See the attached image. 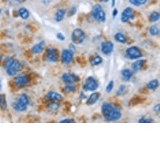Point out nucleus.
<instances>
[{
	"label": "nucleus",
	"mask_w": 160,
	"mask_h": 160,
	"mask_svg": "<svg viewBox=\"0 0 160 160\" xmlns=\"http://www.w3.org/2000/svg\"><path fill=\"white\" fill-rule=\"evenodd\" d=\"M153 111L155 112H159L160 111V104H158L155 105L154 107H153Z\"/></svg>",
	"instance_id": "38"
},
{
	"label": "nucleus",
	"mask_w": 160,
	"mask_h": 160,
	"mask_svg": "<svg viewBox=\"0 0 160 160\" xmlns=\"http://www.w3.org/2000/svg\"><path fill=\"white\" fill-rule=\"evenodd\" d=\"M142 99H140L138 97L137 98H133V99H131V101H129V105L131 106V105H135L137 104H139L141 102H142Z\"/></svg>",
	"instance_id": "31"
},
{
	"label": "nucleus",
	"mask_w": 160,
	"mask_h": 160,
	"mask_svg": "<svg viewBox=\"0 0 160 160\" xmlns=\"http://www.w3.org/2000/svg\"><path fill=\"white\" fill-rule=\"evenodd\" d=\"M134 14L133 9L131 7H127L122 12L121 17V20L123 23H127L130 20H133L134 18Z\"/></svg>",
	"instance_id": "11"
},
{
	"label": "nucleus",
	"mask_w": 160,
	"mask_h": 160,
	"mask_svg": "<svg viewBox=\"0 0 160 160\" xmlns=\"http://www.w3.org/2000/svg\"><path fill=\"white\" fill-rule=\"evenodd\" d=\"M126 89V85H124V84L121 85L119 87V88H118V89H117L116 95L117 96H121L123 94V93L124 92V91H125Z\"/></svg>",
	"instance_id": "28"
},
{
	"label": "nucleus",
	"mask_w": 160,
	"mask_h": 160,
	"mask_svg": "<svg viewBox=\"0 0 160 160\" xmlns=\"http://www.w3.org/2000/svg\"><path fill=\"white\" fill-rule=\"evenodd\" d=\"M7 106L6 95L4 94H0V109L2 111H5L7 109Z\"/></svg>",
	"instance_id": "23"
},
{
	"label": "nucleus",
	"mask_w": 160,
	"mask_h": 160,
	"mask_svg": "<svg viewBox=\"0 0 160 160\" xmlns=\"http://www.w3.org/2000/svg\"><path fill=\"white\" fill-rule=\"evenodd\" d=\"M80 98L82 99H85L87 98V97H86V95L83 93V92H82V93L81 94V97H80Z\"/></svg>",
	"instance_id": "40"
},
{
	"label": "nucleus",
	"mask_w": 160,
	"mask_h": 160,
	"mask_svg": "<svg viewBox=\"0 0 160 160\" xmlns=\"http://www.w3.org/2000/svg\"><path fill=\"white\" fill-rule=\"evenodd\" d=\"M15 1H16L18 3H23L25 0H15Z\"/></svg>",
	"instance_id": "42"
},
{
	"label": "nucleus",
	"mask_w": 160,
	"mask_h": 160,
	"mask_svg": "<svg viewBox=\"0 0 160 160\" xmlns=\"http://www.w3.org/2000/svg\"><path fill=\"white\" fill-rule=\"evenodd\" d=\"M149 34L151 35V36H157L159 33V29L156 25H152V26L149 28Z\"/></svg>",
	"instance_id": "25"
},
{
	"label": "nucleus",
	"mask_w": 160,
	"mask_h": 160,
	"mask_svg": "<svg viewBox=\"0 0 160 160\" xmlns=\"http://www.w3.org/2000/svg\"><path fill=\"white\" fill-rule=\"evenodd\" d=\"M65 13H66V11L65 9L62 8L59 9L55 13V20L57 22H61L63 20Z\"/></svg>",
	"instance_id": "18"
},
{
	"label": "nucleus",
	"mask_w": 160,
	"mask_h": 160,
	"mask_svg": "<svg viewBox=\"0 0 160 160\" xmlns=\"http://www.w3.org/2000/svg\"><path fill=\"white\" fill-rule=\"evenodd\" d=\"M126 57L129 60H136L143 57L141 51L136 46H132L126 50Z\"/></svg>",
	"instance_id": "7"
},
{
	"label": "nucleus",
	"mask_w": 160,
	"mask_h": 160,
	"mask_svg": "<svg viewBox=\"0 0 160 160\" xmlns=\"http://www.w3.org/2000/svg\"><path fill=\"white\" fill-rule=\"evenodd\" d=\"M13 82L16 87L23 88L30 84V77L28 75H19L15 77Z\"/></svg>",
	"instance_id": "9"
},
{
	"label": "nucleus",
	"mask_w": 160,
	"mask_h": 160,
	"mask_svg": "<svg viewBox=\"0 0 160 160\" xmlns=\"http://www.w3.org/2000/svg\"><path fill=\"white\" fill-rule=\"evenodd\" d=\"M121 75H122V78L124 81H129L132 78L133 72L129 69H125L121 72Z\"/></svg>",
	"instance_id": "20"
},
{
	"label": "nucleus",
	"mask_w": 160,
	"mask_h": 160,
	"mask_svg": "<svg viewBox=\"0 0 160 160\" xmlns=\"http://www.w3.org/2000/svg\"><path fill=\"white\" fill-rule=\"evenodd\" d=\"M45 41L43 40L41 41L39 43L34 45L31 49V52L34 54H40L43 52L45 48Z\"/></svg>",
	"instance_id": "14"
},
{
	"label": "nucleus",
	"mask_w": 160,
	"mask_h": 160,
	"mask_svg": "<svg viewBox=\"0 0 160 160\" xmlns=\"http://www.w3.org/2000/svg\"><path fill=\"white\" fill-rule=\"evenodd\" d=\"M85 34L84 31L81 28H75L72 31L71 39L74 45H81L84 42L85 39Z\"/></svg>",
	"instance_id": "5"
},
{
	"label": "nucleus",
	"mask_w": 160,
	"mask_h": 160,
	"mask_svg": "<svg viewBox=\"0 0 160 160\" xmlns=\"http://www.w3.org/2000/svg\"><path fill=\"white\" fill-rule=\"evenodd\" d=\"M5 69L6 73L9 76H15L18 72L23 69V65L18 60L13 59L11 63Z\"/></svg>",
	"instance_id": "3"
},
{
	"label": "nucleus",
	"mask_w": 160,
	"mask_h": 160,
	"mask_svg": "<svg viewBox=\"0 0 160 160\" xmlns=\"http://www.w3.org/2000/svg\"><path fill=\"white\" fill-rule=\"evenodd\" d=\"M1 59H2V54L0 53V60H1Z\"/></svg>",
	"instance_id": "44"
},
{
	"label": "nucleus",
	"mask_w": 160,
	"mask_h": 160,
	"mask_svg": "<svg viewBox=\"0 0 160 160\" xmlns=\"http://www.w3.org/2000/svg\"><path fill=\"white\" fill-rule=\"evenodd\" d=\"M103 62V59L99 55L95 56L91 60V64L92 66H97L101 64Z\"/></svg>",
	"instance_id": "24"
},
{
	"label": "nucleus",
	"mask_w": 160,
	"mask_h": 160,
	"mask_svg": "<svg viewBox=\"0 0 160 160\" xmlns=\"http://www.w3.org/2000/svg\"><path fill=\"white\" fill-rule=\"evenodd\" d=\"M73 55V53L69 49L63 50L61 53L62 62L65 65H69L72 61Z\"/></svg>",
	"instance_id": "13"
},
{
	"label": "nucleus",
	"mask_w": 160,
	"mask_h": 160,
	"mask_svg": "<svg viewBox=\"0 0 160 160\" xmlns=\"http://www.w3.org/2000/svg\"><path fill=\"white\" fill-rule=\"evenodd\" d=\"M111 2H112V6H115V5H116V0H112L111 1Z\"/></svg>",
	"instance_id": "41"
},
{
	"label": "nucleus",
	"mask_w": 160,
	"mask_h": 160,
	"mask_svg": "<svg viewBox=\"0 0 160 160\" xmlns=\"http://www.w3.org/2000/svg\"><path fill=\"white\" fill-rule=\"evenodd\" d=\"M100 1H102V2H104V3H107L109 1V0H100Z\"/></svg>",
	"instance_id": "43"
},
{
	"label": "nucleus",
	"mask_w": 160,
	"mask_h": 160,
	"mask_svg": "<svg viewBox=\"0 0 160 160\" xmlns=\"http://www.w3.org/2000/svg\"><path fill=\"white\" fill-rule=\"evenodd\" d=\"M92 15L95 20L98 21L104 22L106 20L105 13L102 6L99 4H96L92 7Z\"/></svg>",
	"instance_id": "4"
},
{
	"label": "nucleus",
	"mask_w": 160,
	"mask_h": 160,
	"mask_svg": "<svg viewBox=\"0 0 160 160\" xmlns=\"http://www.w3.org/2000/svg\"><path fill=\"white\" fill-rule=\"evenodd\" d=\"M146 62V60L141 59V60H138L137 61L134 62L132 64V68L134 70V71H139L141 69L143 68V67L145 65V64Z\"/></svg>",
	"instance_id": "17"
},
{
	"label": "nucleus",
	"mask_w": 160,
	"mask_h": 160,
	"mask_svg": "<svg viewBox=\"0 0 160 160\" xmlns=\"http://www.w3.org/2000/svg\"><path fill=\"white\" fill-rule=\"evenodd\" d=\"M47 97L49 99L50 101H60L62 100V95L58 93L57 92L54 91H49L47 94Z\"/></svg>",
	"instance_id": "15"
},
{
	"label": "nucleus",
	"mask_w": 160,
	"mask_h": 160,
	"mask_svg": "<svg viewBox=\"0 0 160 160\" xmlns=\"http://www.w3.org/2000/svg\"><path fill=\"white\" fill-rule=\"evenodd\" d=\"M47 61L50 62H57L59 60V50L55 48L51 47L47 50L45 56Z\"/></svg>",
	"instance_id": "8"
},
{
	"label": "nucleus",
	"mask_w": 160,
	"mask_h": 160,
	"mask_svg": "<svg viewBox=\"0 0 160 160\" xmlns=\"http://www.w3.org/2000/svg\"><path fill=\"white\" fill-rule=\"evenodd\" d=\"M101 52L105 55H109L113 53L114 45L111 41H103L101 43Z\"/></svg>",
	"instance_id": "12"
},
{
	"label": "nucleus",
	"mask_w": 160,
	"mask_h": 160,
	"mask_svg": "<svg viewBox=\"0 0 160 160\" xmlns=\"http://www.w3.org/2000/svg\"><path fill=\"white\" fill-rule=\"evenodd\" d=\"M60 107V104L56 102H52L49 104V107L52 111H56Z\"/></svg>",
	"instance_id": "30"
},
{
	"label": "nucleus",
	"mask_w": 160,
	"mask_h": 160,
	"mask_svg": "<svg viewBox=\"0 0 160 160\" xmlns=\"http://www.w3.org/2000/svg\"><path fill=\"white\" fill-rule=\"evenodd\" d=\"M29 103L30 101L28 95L25 93H23L19 97L17 102L13 104V107L17 111L23 112L27 109V106Z\"/></svg>",
	"instance_id": "2"
},
{
	"label": "nucleus",
	"mask_w": 160,
	"mask_h": 160,
	"mask_svg": "<svg viewBox=\"0 0 160 160\" xmlns=\"http://www.w3.org/2000/svg\"><path fill=\"white\" fill-rule=\"evenodd\" d=\"M57 39L59 40L60 41H62L65 40V35H64L62 33H61V32H59V33L57 34Z\"/></svg>",
	"instance_id": "35"
},
{
	"label": "nucleus",
	"mask_w": 160,
	"mask_h": 160,
	"mask_svg": "<svg viewBox=\"0 0 160 160\" xmlns=\"http://www.w3.org/2000/svg\"><path fill=\"white\" fill-rule=\"evenodd\" d=\"M118 15V10H117V9L116 8H115L114 9V10L113 11V17L115 18L116 17H117V15Z\"/></svg>",
	"instance_id": "39"
},
{
	"label": "nucleus",
	"mask_w": 160,
	"mask_h": 160,
	"mask_svg": "<svg viewBox=\"0 0 160 160\" xmlns=\"http://www.w3.org/2000/svg\"><path fill=\"white\" fill-rule=\"evenodd\" d=\"M64 91H65L67 93H70V92H74L76 91V87L75 85H66L65 88H64Z\"/></svg>",
	"instance_id": "29"
},
{
	"label": "nucleus",
	"mask_w": 160,
	"mask_h": 160,
	"mask_svg": "<svg viewBox=\"0 0 160 160\" xmlns=\"http://www.w3.org/2000/svg\"><path fill=\"white\" fill-rule=\"evenodd\" d=\"M159 87V81L157 79H153L150 81L146 85V87L149 90L155 91Z\"/></svg>",
	"instance_id": "19"
},
{
	"label": "nucleus",
	"mask_w": 160,
	"mask_h": 160,
	"mask_svg": "<svg viewBox=\"0 0 160 160\" xmlns=\"http://www.w3.org/2000/svg\"><path fill=\"white\" fill-rule=\"evenodd\" d=\"M148 0H129V3L131 5L135 6H139L145 5Z\"/></svg>",
	"instance_id": "26"
},
{
	"label": "nucleus",
	"mask_w": 160,
	"mask_h": 160,
	"mask_svg": "<svg viewBox=\"0 0 160 160\" xmlns=\"http://www.w3.org/2000/svg\"><path fill=\"white\" fill-rule=\"evenodd\" d=\"M153 122V119L151 118H146L145 117H142L138 121L139 123H151Z\"/></svg>",
	"instance_id": "33"
},
{
	"label": "nucleus",
	"mask_w": 160,
	"mask_h": 160,
	"mask_svg": "<svg viewBox=\"0 0 160 160\" xmlns=\"http://www.w3.org/2000/svg\"><path fill=\"white\" fill-rule=\"evenodd\" d=\"M18 15L20 16L21 18L23 20H27L30 17V12L27 8H21L18 9Z\"/></svg>",
	"instance_id": "21"
},
{
	"label": "nucleus",
	"mask_w": 160,
	"mask_h": 160,
	"mask_svg": "<svg viewBox=\"0 0 160 160\" xmlns=\"http://www.w3.org/2000/svg\"><path fill=\"white\" fill-rule=\"evenodd\" d=\"M76 11H77L76 8L74 7V6H73V7H72L71 8H70V9L69 15V16H72V15H73L75 13Z\"/></svg>",
	"instance_id": "37"
},
{
	"label": "nucleus",
	"mask_w": 160,
	"mask_h": 160,
	"mask_svg": "<svg viewBox=\"0 0 160 160\" xmlns=\"http://www.w3.org/2000/svg\"><path fill=\"white\" fill-rule=\"evenodd\" d=\"M62 79L63 82L66 84H73V83L78 82L80 81V77L73 73L65 72L63 73L62 76Z\"/></svg>",
	"instance_id": "10"
},
{
	"label": "nucleus",
	"mask_w": 160,
	"mask_h": 160,
	"mask_svg": "<svg viewBox=\"0 0 160 160\" xmlns=\"http://www.w3.org/2000/svg\"><path fill=\"white\" fill-rule=\"evenodd\" d=\"M114 39L116 40L117 42L124 44L127 42L126 37H125L123 33H121V32H117L114 35Z\"/></svg>",
	"instance_id": "22"
},
{
	"label": "nucleus",
	"mask_w": 160,
	"mask_h": 160,
	"mask_svg": "<svg viewBox=\"0 0 160 160\" xmlns=\"http://www.w3.org/2000/svg\"><path fill=\"white\" fill-rule=\"evenodd\" d=\"M98 88L99 83L93 76H89L83 85V89L85 91H95Z\"/></svg>",
	"instance_id": "6"
},
{
	"label": "nucleus",
	"mask_w": 160,
	"mask_h": 160,
	"mask_svg": "<svg viewBox=\"0 0 160 160\" xmlns=\"http://www.w3.org/2000/svg\"><path fill=\"white\" fill-rule=\"evenodd\" d=\"M101 111L102 115L108 121H116L122 117V112L116 104L105 102L102 105Z\"/></svg>",
	"instance_id": "1"
},
{
	"label": "nucleus",
	"mask_w": 160,
	"mask_h": 160,
	"mask_svg": "<svg viewBox=\"0 0 160 160\" xmlns=\"http://www.w3.org/2000/svg\"><path fill=\"white\" fill-rule=\"evenodd\" d=\"M1 11H2V9H1V8H0V13H1Z\"/></svg>",
	"instance_id": "45"
},
{
	"label": "nucleus",
	"mask_w": 160,
	"mask_h": 160,
	"mask_svg": "<svg viewBox=\"0 0 160 160\" xmlns=\"http://www.w3.org/2000/svg\"><path fill=\"white\" fill-rule=\"evenodd\" d=\"M159 17H160V15L158 11H153L151 15H150L149 17V19L150 21L151 22H156L158 21L159 20Z\"/></svg>",
	"instance_id": "27"
},
{
	"label": "nucleus",
	"mask_w": 160,
	"mask_h": 160,
	"mask_svg": "<svg viewBox=\"0 0 160 160\" xmlns=\"http://www.w3.org/2000/svg\"><path fill=\"white\" fill-rule=\"evenodd\" d=\"M70 51H71V52L73 53H74L75 52V51H76V48L74 45V44L73 43H70L69 45V49Z\"/></svg>",
	"instance_id": "36"
},
{
	"label": "nucleus",
	"mask_w": 160,
	"mask_h": 160,
	"mask_svg": "<svg viewBox=\"0 0 160 160\" xmlns=\"http://www.w3.org/2000/svg\"><path fill=\"white\" fill-rule=\"evenodd\" d=\"M101 94L99 92H94L87 99L86 104L88 105H92L95 104L100 98Z\"/></svg>",
	"instance_id": "16"
},
{
	"label": "nucleus",
	"mask_w": 160,
	"mask_h": 160,
	"mask_svg": "<svg viewBox=\"0 0 160 160\" xmlns=\"http://www.w3.org/2000/svg\"><path fill=\"white\" fill-rule=\"evenodd\" d=\"M60 123H75V120L73 119H71V118H67V119H63L59 121Z\"/></svg>",
	"instance_id": "34"
},
{
	"label": "nucleus",
	"mask_w": 160,
	"mask_h": 160,
	"mask_svg": "<svg viewBox=\"0 0 160 160\" xmlns=\"http://www.w3.org/2000/svg\"><path fill=\"white\" fill-rule=\"evenodd\" d=\"M114 86V82L113 81H111L109 84H107L106 88H105V91L107 92V93H110L112 92V91L113 90Z\"/></svg>",
	"instance_id": "32"
}]
</instances>
